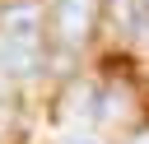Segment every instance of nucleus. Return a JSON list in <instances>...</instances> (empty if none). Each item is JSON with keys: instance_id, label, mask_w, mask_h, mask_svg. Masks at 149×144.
<instances>
[{"instance_id": "obj_1", "label": "nucleus", "mask_w": 149, "mask_h": 144, "mask_svg": "<svg viewBox=\"0 0 149 144\" xmlns=\"http://www.w3.org/2000/svg\"><path fill=\"white\" fill-rule=\"evenodd\" d=\"M51 23L61 33V42H84L88 28H93V0H56L51 5Z\"/></svg>"}, {"instance_id": "obj_2", "label": "nucleus", "mask_w": 149, "mask_h": 144, "mask_svg": "<svg viewBox=\"0 0 149 144\" xmlns=\"http://www.w3.org/2000/svg\"><path fill=\"white\" fill-rule=\"evenodd\" d=\"M0 37H14V42H33L42 37V9L37 5H9L5 9V23H0Z\"/></svg>"}, {"instance_id": "obj_3", "label": "nucleus", "mask_w": 149, "mask_h": 144, "mask_svg": "<svg viewBox=\"0 0 149 144\" xmlns=\"http://www.w3.org/2000/svg\"><path fill=\"white\" fill-rule=\"evenodd\" d=\"M37 60H42V46H33V42H14V37H0V74L23 79V74L37 70Z\"/></svg>"}, {"instance_id": "obj_4", "label": "nucleus", "mask_w": 149, "mask_h": 144, "mask_svg": "<svg viewBox=\"0 0 149 144\" xmlns=\"http://www.w3.org/2000/svg\"><path fill=\"white\" fill-rule=\"evenodd\" d=\"M61 144H98V135H84V130H74L70 139H61Z\"/></svg>"}, {"instance_id": "obj_5", "label": "nucleus", "mask_w": 149, "mask_h": 144, "mask_svg": "<svg viewBox=\"0 0 149 144\" xmlns=\"http://www.w3.org/2000/svg\"><path fill=\"white\" fill-rule=\"evenodd\" d=\"M135 9H140V19H149V0H135Z\"/></svg>"}]
</instances>
